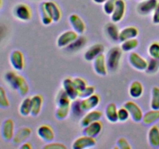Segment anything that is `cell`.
Returning <instances> with one entry per match:
<instances>
[{"label": "cell", "mask_w": 159, "mask_h": 149, "mask_svg": "<svg viewBox=\"0 0 159 149\" xmlns=\"http://www.w3.org/2000/svg\"><path fill=\"white\" fill-rule=\"evenodd\" d=\"M126 10V3L124 0H117L116 6L111 14V20L113 23H118L120 21L124 16Z\"/></svg>", "instance_id": "4fadbf2b"}, {"label": "cell", "mask_w": 159, "mask_h": 149, "mask_svg": "<svg viewBox=\"0 0 159 149\" xmlns=\"http://www.w3.org/2000/svg\"><path fill=\"white\" fill-rule=\"evenodd\" d=\"M20 113L23 116H27L31 114V98L26 97L22 101L20 106Z\"/></svg>", "instance_id": "f1b7e54d"}, {"label": "cell", "mask_w": 159, "mask_h": 149, "mask_svg": "<svg viewBox=\"0 0 159 149\" xmlns=\"http://www.w3.org/2000/svg\"><path fill=\"white\" fill-rule=\"evenodd\" d=\"M102 129V124L99 120L95 121L91 123L88 126L85 127L84 128V134L87 136L92 137V138H96L99 133H100Z\"/></svg>", "instance_id": "d6986e66"}, {"label": "cell", "mask_w": 159, "mask_h": 149, "mask_svg": "<svg viewBox=\"0 0 159 149\" xmlns=\"http://www.w3.org/2000/svg\"><path fill=\"white\" fill-rule=\"evenodd\" d=\"M124 106H125L127 110H128L130 117L132 118L134 121L140 122V121L142 120L143 116H144L143 111L136 102H133V101H127L124 103Z\"/></svg>", "instance_id": "3957f363"}, {"label": "cell", "mask_w": 159, "mask_h": 149, "mask_svg": "<svg viewBox=\"0 0 159 149\" xmlns=\"http://www.w3.org/2000/svg\"><path fill=\"white\" fill-rule=\"evenodd\" d=\"M63 90L67 93L70 99L72 100H75L79 98V91L76 89L73 84V81L71 78H66L63 81Z\"/></svg>", "instance_id": "5bb4252c"}, {"label": "cell", "mask_w": 159, "mask_h": 149, "mask_svg": "<svg viewBox=\"0 0 159 149\" xmlns=\"http://www.w3.org/2000/svg\"><path fill=\"white\" fill-rule=\"evenodd\" d=\"M85 38H83V37H81L80 39L77 38L73 43H71V44L68 46V47H69L70 49H79V47H82L85 44Z\"/></svg>", "instance_id": "60d3db41"}, {"label": "cell", "mask_w": 159, "mask_h": 149, "mask_svg": "<svg viewBox=\"0 0 159 149\" xmlns=\"http://www.w3.org/2000/svg\"><path fill=\"white\" fill-rule=\"evenodd\" d=\"M106 30H107V34L109 37L113 40H119V35L120 31L118 29V26H116L114 23H108L106 26Z\"/></svg>", "instance_id": "f546056e"}, {"label": "cell", "mask_w": 159, "mask_h": 149, "mask_svg": "<svg viewBox=\"0 0 159 149\" xmlns=\"http://www.w3.org/2000/svg\"><path fill=\"white\" fill-rule=\"evenodd\" d=\"M14 122L12 119H6L3 121L1 127V135L5 141H10L15 133Z\"/></svg>", "instance_id": "30bf717a"}, {"label": "cell", "mask_w": 159, "mask_h": 149, "mask_svg": "<svg viewBox=\"0 0 159 149\" xmlns=\"http://www.w3.org/2000/svg\"><path fill=\"white\" fill-rule=\"evenodd\" d=\"M78 38V33L73 30H68L61 34L57 40V45L59 47L69 46Z\"/></svg>", "instance_id": "5b68a950"}, {"label": "cell", "mask_w": 159, "mask_h": 149, "mask_svg": "<svg viewBox=\"0 0 159 149\" xmlns=\"http://www.w3.org/2000/svg\"><path fill=\"white\" fill-rule=\"evenodd\" d=\"M138 46V40L136 38H131L122 42L121 50L124 52H128L135 49Z\"/></svg>", "instance_id": "4dcf8cb0"}, {"label": "cell", "mask_w": 159, "mask_h": 149, "mask_svg": "<svg viewBox=\"0 0 159 149\" xmlns=\"http://www.w3.org/2000/svg\"><path fill=\"white\" fill-rule=\"evenodd\" d=\"M37 133L40 138L47 142H51L54 138V132L51 126L43 124L40 126L37 130Z\"/></svg>", "instance_id": "9a60e30c"}, {"label": "cell", "mask_w": 159, "mask_h": 149, "mask_svg": "<svg viewBox=\"0 0 159 149\" xmlns=\"http://www.w3.org/2000/svg\"><path fill=\"white\" fill-rule=\"evenodd\" d=\"M44 149H66V146L61 143H51L48 144L43 147Z\"/></svg>", "instance_id": "b9f144b4"}, {"label": "cell", "mask_w": 159, "mask_h": 149, "mask_svg": "<svg viewBox=\"0 0 159 149\" xmlns=\"http://www.w3.org/2000/svg\"><path fill=\"white\" fill-rule=\"evenodd\" d=\"M72 110H73V113H75V115H79L82 114V113H84L83 111L82 110L80 106V100L79 99H75L74 102V103L72 104Z\"/></svg>", "instance_id": "7bdbcfd3"}, {"label": "cell", "mask_w": 159, "mask_h": 149, "mask_svg": "<svg viewBox=\"0 0 159 149\" xmlns=\"http://www.w3.org/2000/svg\"><path fill=\"white\" fill-rule=\"evenodd\" d=\"M103 51V45L100 44V43H96V44H94L89 48L88 51L84 54V57L88 61H91L94 60L99 54H102Z\"/></svg>", "instance_id": "44dd1931"}, {"label": "cell", "mask_w": 159, "mask_h": 149, "mask_svg": "<svg viewBox=\"0 0 159 149\" xmlns=\"http://www.w3.org/2000/svg\"><path fill=\"white\" fill-rule=\"evenodd\" d=\"M73 81V84H74L75 87L76 88V89L79 92L82 91L85 87L87 86V83L85 82V79H82L80 77H77V78H75V79H72Z\"/></svg>", "instance_id": "74e56055"}, {"label": "cell", "mask_w": 159, "mask_h": 149, "mask_svg": "<svg viewBox=\"0 0 159 149\" xmlns=\"http://www.w3.org/2000/svg\"><path fill=\"white\" fill-rule=\"evenodd\" d=\"M159 120V110H152L144 114L142 121L144 124H152Z\"/></svg>", "instance_id": "83f0119b"}, {"label": "cell", "mask_w": 159, "mask_h": 149, "mask_svg": "<svg viewBox=\"0 0 159 149\" xmlns=\"http://www.w3.org/2000/svg\"><path fill=\"white\" fill-rule=\"evenodd\" d=\"M69 22L74 30L79 34H82L85 30V24L83 20L76 14H72L69 16Z\"/></svg>", "instance_id": "7402d4cb"}, {"label": "cell", "mask_w": 159, "mask_h": 149, "mask_svg": "<svg viewBox=\"0 0 159 149\" xmlns=\"http://www.w3.org/2000/svg\"><path fill=\"white\" fill-rule=\"evenodd\" d=\"M96 141L95 138L87 136H82L78 138L75 141H74L72 144V148L74 149H84L88 148V147H93L96 145Z\"/></svg>", "instance_id": "8fae6325"}, {"label": "cell", "mask_w": 159, "mask_h": 149, "mask_svg": "<svg viewBox=\"0 0 159 149\" xmlns=\"http://www.w3.org/2000/svg\"><path fill=\"white\" fill-rule=\"evenodd\" d=\"M32 130L29 127H22V128L19 129L15 133L12 138V142L15 144H21L23 143L31 135Z\"/></svg>", "instance_id": "ac0fdd59"}, {"label": "cell", "mask_w": 159, "mask_h": 149, "mask_svg": "<svg viewBox=\"0 0 159 149\" xmlns=\"http://www.w3.org/2000/svg\"><path fill=\"white\" fill-rule=\"evenodd\" d=\"M52 19L53 22H58L61 17V12L56 3L53 2H43L41 3Z\"/></svg>", "instance_id": "7c38bea8"}, {"label": "cell", "mask_w": 159, "mask_h": 149, "mask_svg": "<svg viewBox=\"0 0 159 149\" xmlns=\"http://www.w3.org/2000/svg\"><path fill=\"white\" fill-rule=\"evenodd\" d=\"M117 146L120 149H130L131 147H130V144L128 143V141L124 138H120L119 140L117 141Z\"/></svg>", "instance_id": "ee69618b"}, {"label": "cell", "mask_w": 159, "mask_h": 149, "mask_svg": "<svg viewBox=\"0 0 159 149\" xmlns=\"http://www.w3.org/2000/svg\"><path fill=\"white\" fill-rule=\"evenodd\" d=\"M130 117V113L125 106H123L118 110V120L121 122L127 120Z\"/></svg>", "instance_id": "ab89813d"}, {"label": "cell", "mask_w": 159, "mask_h": 149, "mask_svg": "<svg viewBox=\"0 0 159 149\" xmlns=\"http://www.w3.org/2000/svg\"><path fill=\"white\" fill-rule=\"evenodd\" d=\"M40 16H41V21L42 23L44 25H49L51 24L53 22L52 19L50 16V15L48 14V12H47L46 9H44L43 6L42 4H40Z\"/></svg>", "instance_id": "e575fe53"}, {"label": "cell", "mask_w": 159, "mask_h": 149, "mask_svg": "<svg viewBox=\"0 0 159 149\" xmlns=\"http://www.w3.org/2000/svg\"><path fill=\"white\" fill-rule=\"evenodd\" d=\"M9 61L12 68L16 71H22L24 68V57L19 50L12 51L9 56Z\"/></svg>", "instance_id": "52a82bcc"}, {"label": "cell", "mask_w": 159, "mask_h": 149, "mask_svg": "<svg viewBox=\"0 0 159 149\" xmlns=\"http://www.w3.org/2000/svg\"><path fill=\"white\" fill-rule=\"evenodd\" d=\"M106 117L110 122L111 123H116L119 121L118 120V110L116 107V104L111 102L109 103L106 107L105 110Z\"/></svg>", "instance_id": "cb8c5ba5"}, {"label": "cell", "mask_w": 159, "mask_h": 149, "mask_svg": "<svg viewBox=\"0 0 159 149\" xmlns=\"http://www.w3.org/2000/svg\"><path fill=\"white\" fill-rule=\"evenodd\" d=\"M13 15L19 20L28 21L31 18V10L28 6L20 3L14 7Z\"/></svg>", "instance_id": "277c9868"}, {"label": "cell", "mask_w": 159, "mask_h": 149, "mask_svg": "<svg viewBox=\"0 0 159 149\" xmlns=\"http://www.w3.org/2000/svg\"><path fill=\"white\" fill-rule=\"evenodd\" d=\"M129 62L133 68L138 71H144L148 67V61L136 52H132L129 56Z\"/></svg>", "instance_id": "9c48e42d"}, {"label": "cell", "mask_w": 159, "mask_h": 149, "mask_svg": "<svg viewBox=\"0 0 159 149\" xmlns=\"http://www.w3.org/2000/svg\"><path fill=\"white\" fill-rule=\"evenodd\" d=\"M93 68L96 73L99 75H107L108 68H107L106 57L103 54H100L93 60Z\"/></svg>", "instance_id": "ba28073f"}, {"label": "cell", "mask_w": 159, "mask_h": 149, "mask_svg": "<svg viewBox=\"0 0 159 149\" xmlns=\"http://www.w3.org/2000/svg\"><path fill=\"white\" fill-rule=\"evenodd\" d=\"M151 108L152 110H159V87L158 86L152 88Z\"/></svg>", "instance_id": "1f68e13d"}, {"label": "cell", "mask_w": 159, "mask_h": 149, "mask_svg": "<svg viewBox=\"0 0 159 149\" xmlns=\"http://www.w3.org/2000/svg\"><path fill=\"white\" fill-rule=\"evenodd\" d=\"M71 100L69 96L64 90L59 92L57 97V107L56 110V117L58 120H64L67 117L71 108Z\"/></svg>", "instance_id": "6da1fadb"}, {"label": "cell", "mask_w": 159, "mask_h": 149, "mask_svg": "<svg viewBox=\"0 0 159 149\" xmlns=\"http://www.w3.org/2000/svg\"><path fill=\"white\" fill-rule=\"evenodd\" d=\"M12 89L16 90L20 93V96H24L29 92V85H28L27 82H26V79L24 78L17 74L15 84H14V86L12 88Z\"/></svg>", "instance_id": "ffe728a7"}, {"label": "cell", "mask_w": 159, "mask_h": 149, "mask_svg": "<svg viewBox=\"0 0 159 149\" xmlns=\"http://www.w3.org/2000/svg\"><path fill=\"white\" fill-rule=\"evenodd\" d=\"M148 142L153 147H159V127L154 125L148 131Z\"/></svg>", "instance_id": "4316f807"}, {"label": "cell", "mask_w": 159, "mask_h": 149, "mask_svg": "<svg viewBox=\"0 0 159 149\" xmlns=\"http://www.w3.org/2000/svg\"><path fill=\"white\" fill-rule=\"evenodd\" d=\"M117 0H107L103 3V11L107 15H111L116 6V3Z\"/></svg>", "instance_id": "836d02e7"}, {"label": "cell", "mask_w": 159, "mask_h": 149, "mask_svg": "<svg viewBox=\"0 0 159 149\" xmlns=\"http://www.w3.org/2000/svg\"><path fill=\"white\" fill-rule=\"evenodd\" d=\"M95 91H96V88L94 86H88L87 85L85 88H84L82 91L79 92V98H81V99H84V98H87L89 96H92L95 93Z\"/></svg>", "instance_id": "f35d334b"}, {"label": "cell", "mask_w": 159, "mask_h": 149, "mask_svg": "<svg viewBox=\"0 0 159 149\" xmlns=\"http://www.w3.org/2000/svg\"><path fill=\"white\" fill-rule=\"evenodd\" d=\"M138 34H139V31H138V28L134 27V26H127L120 31L119 40L123 42L129 40V39L135 38L138 37Z\"/></svg>", "instance_id": "603a6c76"}, {"label": "cell", "mask_w": 159, "mask_h": 149, "mask_svg": "<svg viewBox=\"0 0 159 149\" xmlns=\"http://www.w3.org/2000/svg\"><path fill=\"white\" fill-rule=\"evenodd\" d=\"M159 69V59L152 58L148 62V67L145 71L150 74L157 72Z\"/></svg>", "instance_id": "d6a6232c"}, {"label": "cell", "mask_w": 159, "mask_h": 149, "mask_svg": "<svg viewBox=\"0 0 159 149\" xmlns=\"http://www.w3.org/2000/svg\"><path fill=\"white\" fill-rule=\"evenodd\" d=\"M141 1H144V0H141Z\"/></svg>", "instance_id": "681fc988"}, {"label": "cell", "mask_w": 159, "mask_h": 149, "mask_svg": "<svg viewBox=\"0 0 159 149\" xmlns=\"http://www.w3.org/2000/svg\"><path fill=\"white\" fill-rule=\"evenodd\" d=\"M121 55H122V50L117 47H112L108 51V54L106 57L108 69H110V71H116L119 68Z\"/></svg>", "instance_id": "7a4b0ae2"}, {"label": "cell", "mask_w": 159, "mask_h": 149, "mask_svg": "<svg viewBox=\"0 0 159 149\" xmlns=\"http://www.w3.org/2000/svg\"><path fill=\"white\" fill-rule=\"evenodd\" d=\"M144 93L143 85L138 81H134L132 82L129 88V94L133 99H138L141 97Z\"/></svg>", "instance_id": "484cf974"}, {"label": "cell", "mask_w": 159, "mask_h": 149, "mask_svg": "<svg viewBox=\"0 0 159 149\" xmlns=\"http://www.w3.org/2000/svg\"><path fill=\"white\" fill-rule=\"evenodd\" d=\"M148 53L152 58L159 59V43H152L148 47Z\"/></svg>", "instance_id": "d590c367"}, {"label": "cell", "mask_w": 159, "mask_h": 149, "mask_svg": "<svg viewBox=\"0 0 159 149\" xmlns=\"http://www.w3.org/2000/svg\"><path fill=\"white\" fill-rule=\"evenodd\" d=\"M158 4V0H144L138 5V11L141 14L147 15L153 12Z\"/></svg>", "instance_id": "e0dca14e"}, {"label": "cell", "mask_w": 159, "mask_h": 149, "mask_svg": "<svg viewBox=\"0 0 159 149\" xmlns=\"http://www.w3.org/2000/svg\"><path fill=\"white\" fill-rule=\"evenodd\" d=\"M9 106V101L6 96V93L4 88L0 86V107L8 108Z\"/></svg>", "instance_id": "8d00e7d4"}, {"label": "cell", "mask_w": 159, "mask_h": 149, "mask_svg": "<svg viewBox=\"0 0 159 149\" xmlns=\"http://www.w3.org/2000/svg\"><path fill=\"white\" fill-rule=\"evenodd\" d=\"M152 22L155 24H159V3L154 10L153 16H152Z\"/></svg>", "instance_id": "f6af8a7d"}, {"label": "cell", "mask_w": 159, "mask_h": 149, "mask_svg": "<svg viewBox=\"0 0 159 149\" xmlns=\"http://www.w3.org/2000/svg\"><path fill=\"white\" fill-rule=\"evenodd\" d=\"M20 148L22 149H31L32 148V146L30 145V143H23V144H22L21 146H20Z\"/></svg>", "instance_id": "bcb514c9"}, {"label": "cell", "mask_w": 159, "mask_h": 149, "mask_svg": "<svg viewBox=\"0 0 159 149\" xmlns=\"http://www.w3.org/2000/svg\"><path fill=\"white\" fill-rule=\"evenodd\" d=\"M1 5H2V0H0V7H1Z\"/></svg>", "instance_id": "c3c4849f"}, {"label": "cell", "mask_w": 159, "mask_h": 149, "mask_svg": "<svg viewBox=\"0 0 159 149\" xmlns=\"http://www.w3.org/2000/svg\"><path fill=\"white\" fill-rule=\"evenodd\" d=\"M107 0H93V2H95L96 3H98V4H102L105 2H107Z\"/></svg>", "instance_id": "7dc6e473"}, {"label": "cell", "mask_w": 159, "mask_h": 149, "mask_svg": "<svg viewBox=\"0 0 159 149\" xmlns=\"http://www.w3.org/2000/svg\"><path fill=\"white\" fill-rule=\"evenodd\" d=\"M43 105V97L40 95H35L31 97V115L37 116L41 110Z\"/></svg>", "instance_id": "d4e9b609"}, {"label": "cell", "mask_w": 159, "mask_h": 149, "mask_svg": "<svg viewBox=\"0 0 159 149\" xmlns=\"http://www.w3.org/2000/svg\"><path fill=\"white\" fill-rule=\"evenodd\" d=\"M100 98L97 94H93L87 98H84L80 100V106L83 112H88L93 110L99 105Z\"/></svg>", "instance_id": "8992f818"}, {"label": "cell", "mask_w": 159, "mask_h": 149, "mask_svg": "<svg viewBox=\"0 0 159 149\" xmlns=\"http://www.w3.org/2000/svg\"><path fill=\"white\" fill-rule=\"evenodd\" d=\"M102 116V113L100 110H92L90 111H88V113L82 117V120H81V125L84 127H86L91 123L99 120Z\"/></svg>", "instance_id": "2e32d148"}]
</instances>
